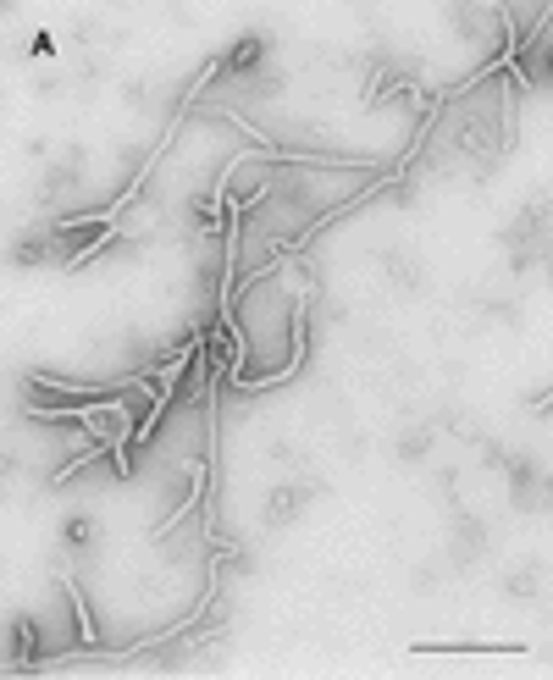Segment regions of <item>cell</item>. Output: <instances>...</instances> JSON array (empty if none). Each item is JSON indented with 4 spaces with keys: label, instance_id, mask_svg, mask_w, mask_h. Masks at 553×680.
<instances>
[{
    "label": "cell",
    "instance_id": "1",
    "mask_svg": "<svg viewBox=\"0 0 553 680\" xmlns=\"http://www.w3.org/2000/svg\"><path fill=\"white\" fill-rule=\"evenodd\" d=\"M11 636H17V647H22V658H33V653H39V630H33L28 619H17V630H11Z\"/></svg>",
    "mask_w": 553,
    "mask_h": 680
},
{
    "label": "cell",
    "instance_id": "2",
    "mask_svg": "<svg viewBox=\"0 0 553 680\" xmlns=\"http://www.w3.org/2000/svg\"><path fill=\"white\" fill-rule=\"evenodd\" d=\"M67 542H73V547H83V542H89V520H83V515H73V520H67Z\"/></svg>",
    "mask_w": 553,
    "mask_h": 680
},
{
    "label": "cell",
    "instance_id": "3",
    "mask_svg": "<svg viewBox=\"0 0 553 680\" xmlns=\"http://www.w3.org/2000/svg\"><path fill=\"white\" fill-rule=\"evenodd\" d=\"M255 56H260V39H243V45H238V56H233V73H238V67H249Z\"/></svg>",
    "mask_w": 553,
    "mask_h": 680
}]
</instances>
